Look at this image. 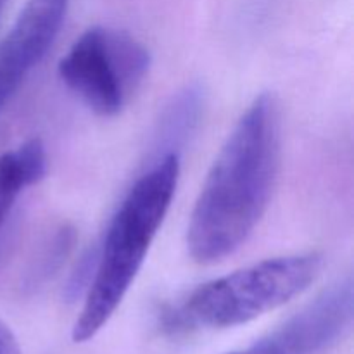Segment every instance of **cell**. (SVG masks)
<instances>
[{"instance_id":"6da1fadb","label":"cell","mask_w":354,"mask_h":354,"mask_svg":"<svg viewBox=\"0 0 354 354\" xmlns=\"http://www.w3.org/2000/svg\"><path fill=\"white\" fill-rule=\"evenodd\" d=\"M280 152L279 102L263 93L235 124L201 189L187 232L194 261H221L248 241L268 207Z\"/></svg>"},{"instance_id":"7a4b0ae2","label":"cell","mask_w":354,"mask_h":354,"mask_svg":"<svg viewBox=\"0 0 354 354\" xmlns=\"http://www.w3.org/2000/svg\"><path fill=\"white\" fill-rule=\"evenodd\" d=\"M180 175V156L165 154L138 178L111 220L86 287L73 341H90L109 322L140 272L169 209Z\"/></svg>"},{"instance_id":"3957f363","label":"cell","mask_w":354,"mask_h":354,"mask_svg":"<svg viewBox=\"0 0 354 354\" xmlns=\"http://www.w3.org/2000/svg\"><path fill=\"white\" fill-rule=\"evenodd\" d=\"M317 252L282 256L203 283L182 304L165 306L161 325L168 334L248 324L299 296L320 273Z\"/></svg>"},{"instance_id":"277c9868","label":"cell","mask_w":354,"mask_h":354,"mask_svg":"<svg viewBox=\"0 0 354 354\" xmlns=\"http://www.w3.org/2000/svg\"><path fill=\"white\" fill-rule=\"evenodd\" d=\"M149 50L127 31L93 26L59 62V76L93 113L114 116L144 82Z\"/></svg>"},{"instance_id":"5b68a950","label":"cell","mask_w":354,"mask_h":354,"mask_svg":"<svg viewBox=\"0 0 354 354\" xmlns=\"http://www.w3.org/2000/svg\"><path fill=\"white\" fill-rule=\"evenodd\" d=\"M353 318L354 289L346 279L252 346L228 354H324L351 330Z\"/></svg>"},{"instance_id":"8992f818","label":"cell","mask_w":354,"mask_h":354,"mask_svg":"<svg viewBox=\"0 0 354 354\" xmlns=\"http://www.w3.org/2000/svg\"><path fill=\"white\" fill-rule=\"evenodd\" d=\"M69 0H28L0 41V111L61 31Z\"/></svg>"},{"instance_id":"52a82bcc","label":"cell","mask_w":354,"mask_h":354,"mask_svg":"<svg viewBox=\"0 0 354 354\" xmlns=\"http://www.w3.org/2000/svg\"><path fill=\"white\" fill-rule=\"evenodd\" d=\"M204 90L199 85L187 86L173 97L171 104L162 113L158 130V149L165 154H178L189 135L196 130L204 111Z\"/></svg>"},{"instance_id":"ba28073f","label":"cell","mask_w":354,"mask_h":354,"mask_svg":"<svg viewBox=\"0 0 354 354\" xmlns=\"http://www.w3.org/2000/svg\"><path fill=\"white\" fill-rule=\"evenodd\" d=\"M47 173V154L41 140L24 142L21 147L0 156V197L16 203L26 187L35 185Z\"/></svg>"},{"instance_id":"9c48e42d","label":"cell","mask_w":354,"mask_h":354,"mask_svg":"<svg viewBox=\"0 0 354 354\" xmlns=\"http://www.w3.org/2000/svg\"><path fill=\"white\" fill-rule=\"evenodd\" d=\"M73 242H75L73 228L61 227L59 230H55L54 237L50 239L48 244H45L40 256L35 261L33 268L28 273V280H30L31 286H37V283L47 280L62 265V261L68 258L69 251H71Z\"/></svg>"},{"instance_id":"30bf717a","label":"cell","mask_w":354,"mask_h":354,"mask_svg":"<svg viewBox=\"0 0 354 354\" xmlns=\"http://www.w3.org/2000/svg\"><path fill=\"white\" fill-rule=\"evenodd\" d=\"M0 354H21L16 337L3 322H0Z\"/></svg>"},{"instance_id":"8fae6325","label":"cell","mask_w":354,"mask_h":354,"mask_svg":"<svg viewBox=\"0 0 354 354\" xmlns=\"http://www.w3.org/2000/svg\"><path fill=\"white\" fill-rule=\"evenodd\" d=\"M3 2H6V0H0V9H2V6H3Z\"/></svg>"}]
</instances>
